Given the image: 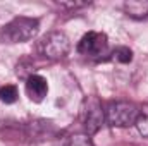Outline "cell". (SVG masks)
<instances>
[{
    "label": "cell",
    "instance_id": "cell-1",
    "mask_svg": "<svg viewBox=\"0 0 148 146\" xmlns=\"http://www.w3.org/2000/svg\"><path fill=\"white\" fill-rule=\"evenodd\" d=\"M40 31V21L35 17L19 16L14 17L0 29V41L2 43H24L29 41Z\"/></svg>",
    "mask_w": 148,
    "mask_h": 146
},
{
    "label": "cell",
    "instance_id": "cell-2",
    "mask_svg": "<svg viewBox=\"0 0 148 146\" xmlns=\"http://www.w3.org/2000/svg\"><path fill=\"white\" fill-rule=\"evenodd\" d=\"M141 113V107L133 102H110L105 108V120L112 127L136 126Z\"/></svg>",
    "mask_w": 148,
    "mask_h": 146
},
{
    "label": "cell",
    "instance_id": "cell-3",
    "mask_svg": "<svg viewBox=\"0 0 148 146\" xmlns=\"http://www.w3.org/2000/svg\"><path fill=\"white\" fill-rule=\"evenodd\" d=\"M105 122V110L102 107V102L98 96L91 95L86 96L81 105V124L84 129V134L91 136L97 134Z\"/></svg>",
    "mask_w": 148,
    "mask_h": 146
},
{
    "label": "cell",
    "instance_id": "cell-4",
    "mask_svg": "<svg viewBox=\"0 0 148 146\" xmlns=\"http://www.w3.org/2000/svg\"><path fill=\"white\" fill-rule=\"evenodd\" d=\"M38 48L43 57H47L50 60H60V59L67 57V53L71 50V41L64 31H52L41 38Z\"/></svg>",
    "mask_w": 148,
    "mask_h": 146
},
{
    "label": "cell",
    "instance_id": "cell-5",
    "mask_svg": "<svg viewBox=\"0 0 148 146\" xmlns=\"http://www.w3.org/2000/svg\"><path fill=\"white\" fill-rule=\"evenodd\" d=\"M109 46V40L105 33H97V31H88L86 35L77 43V52L83 55H90V57H98L103 55L105 50Z\"/></svg>",
    "mask_w": 148,
    "mask_h": 146
},
{
    "label": "cell",
    "instance_id": "cell-6",
    "mask_svg": "<svg viewBox=\"0 0 148 146\" xmlns=\"http://www.w3.org/2000/svg\"><path fill=\"white\" fill-rule=\"evenodd\" d=\"M59 134V129L52 120L36 119L29 124H26V138L33 141H43V139H52Z\"/></svg>",
    "mask_w": 148,
    "mask_h": 146
},
{
    "label": "cell",
    "instance_id": "cell-7",
    "mask_svg": "<svg viewBox=\"0 0 148 146\" xmlns=\"http://www.w3.org/2000/svg\"><path fill=\"white\" fill-rule=\"evenodd\" d=\"M26 93L33 103H41L47 98L48 93V83L43 76L40 74H31L26 79Z\"/></svg>",
    "mask_w": 148,
    "mask_h": 146
},
{
    "label": "cell",
    "instance_id": "cell-8",
    "mask_svg": "<svg viewBox=\"0 0 148 146\" xmlns=\"http://www.w3.org/2000/svg\"><path fill=\"white\" fill-rule=\"evenodd\" d=\"M124 10L133 19H143L148 16V0H127L124 2Z\"/></svg>",
    "mask_w": 148,
    "mask_h": 146
},
{
    "label": "cell",
    "instance_id": "cell-9",
    "mask_svg": "<svg viewBox=\"0 0 148 146\" xmlns=\"http://www.w3.org/2000/svg\"><path fill=\"white\" fill-rule=\"evenodd\" d=\"M17 96H19V91L14 84H5L0 88V102H3L5 105H12L17 102Z\"/></svg>",
    "mask_w": 148,
    "mask_h": 146
},
{
    "label": "cell",
    "instance_id": "cell-10",
    "mask_svg": "<svg viewBox=\"0 0 148 146\" xmlns=\"http://www.w3.org/2000/svg\"><path fill=\"white\" fill-rule=\"evenodd\" d=\"M112 59L119 64H129L133 60V50L127 46H117L112 52Z\"/></svg>",
    "mask_w": 148,
    "mask_h": 146
},
{
    "label": "cell",
    "instance_id": "cell-11",
    "mask_svg": "<svg viewBox=\"0 0 148 146\" xmlns=\"http://www.w3.org/2000/svg\"><path fill=\"white\" fill-rule=\"evenodd\" d=\"M64 146H95L88 134H73L67 138Z\"/></svg>",
    "mask_w": 148,
    "mask_h": 146
},
{
    "label": "cell",
    "instance_id": "cell-12",
    "mask_svg": "<svg viewBox=\"0 0 148 146\" xmlns=\"http://www.w3.org/2000/svg\"><path fill=\"white\" fill-rule=\"evenodd\" d=\"M136 127L143 138H148V105L141 107V113H140V119L136 122Z\"/></svg>",
    "mask_w": 148,
    "mask_h": 146
}]
</instances>
